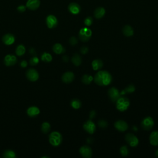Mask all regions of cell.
Instances as JSON below:
<instances>
[{
  "label": "cell",
  "instance_id": "cell-1",
  "mask_svg": "<svg viewBox=\"0 0 158 158\" xmlns=\"http://www.w3.org/2000/svg\"><path fill=\"white\" fill-rule=\"evenodd\" d=\"M93 80L99 86L109 85L112 80L111 74L106 70H99L95 74Z\"/></svg>",
  "mask_w": 158,
  "mask_h": 158
},
{
  "label": "cell",
  "instance_id": "cell-2",
  "mask_svg": "<svg viewBox=\"0 0 158 158\" xmlns=\"http://www.w3.org/2000/svg\"><path fill=\"white\" fill-rule=\"evenodd\" d=\"M130 106V101L124 96H120L116 102V108L121 112H124Z\"/></svg>",
  "mask_w": 158,
  "mask_h": 158
},
{
  "label": "cell",
  "instance_id": "cell-3",
  "mask_svg": "<svg viewBox=\"0 0 158 158\" xmlns=\"http://www.w3.org/2000/svg\"><path fill=\"white\" fill-rule=\"evenodd\" d=\"M63 141V137L61 134L58 132H53L49 135V141L50 143L54 146L57 147L61 145Z\"/></svg>",
  "mask_w": 158,
  "mask_h": 158
},
{
  "label": "cell",
  "instance_id": "cell-4",
  "mask_svg": "<svg viewBox=\"0 0 158 158\" xmlns=\"http://www.w3.org/2000/svg\"><path fill=\"white\" fill-rule=\"evenodd\" d=\"M92 35V31L90 29V28L87 27L81 28L79 34V39L83 42L89 41L91 38Z\"/></svg>",
  "mask_w": 158,
  "mask_h": 158
},
{
  "label": "cell",
  "instance_id": "cell-5",
  "mask_svg": "<svg viewBox=\"0 0 158 158\" xmlns=\"http://www.w3.org/2000/svg\"><path fill=\"white\" fill-rule=\"evenodd\" d=\"M154 125V121L151 117H146L141 122V126L145 131H150Z\"/></svg>",
  "mask_w": 158,
  "mask_h": 158
},
{
  "label": "cell",
  "instance_id": "cell-6",
  "mask_svg": "<svg viewBox=\"0 0 158 158\" xmlns=\"http://www.w3.org/2000/svg\"><path fill=\"white\" fill-rule=\"evenodd\" d=\"M83 129L87 133L93 134L96 131V125L92 119H89L84 123Z\"/></svg>",
  "mask_w": 158,
  "mask_h": 158
},
{
  "label": "cell",
  "instance_id": "cell-7",
  "mask_svg": "<svg viewBox=\"0 0 158 158\" xmlns=\"http://www.w3.org/2000/svg\"><path fill=\"white\" fill-rule=\"evenodd\" d=\"M125 140L132 147H136L139 143L138 138L134 134L128 133L125 135Z\"/></svg>",
  "mask_w": 158,
  "mask_h": 158
},
{
  "label": "cell",
  "instance_id": "cell-8",
  "mask_svg": "<svg viewBox=\"0 0 158 158\" xmlns=\"http://www.w3.org/2000/svg\"><path fill=\"white\" fill-rule=\"evenodd\" d=\"M108 96L112 102H116L117 100L121 96V93L115 87L110 88L108 92Z\"/></svg>",
  "mask_w": 158,
  "mask_h": 158
},
{
  "label": "cell",
  "instance_id": "cell-9",
  "mask_svg": "<svg viewBox=\"0 0 158 158\" xmlns=\"http://www.w3.org/2000/svg\"><path fill=\"white\" fill-rule=\"evenodd\" d=\"M26 77L28 80L31 82H36L39 79V74L35 69H30L27 71Z\"/></svg>",
  "mask_w": 158,
  "mask_h": 158
},
{
  "label": "cell",
  "instance_id": "cell-10",
  "mask_svg": "<svg viewBox=\"0 0 158 158\" xmlns=\"http://www.w3.org/2000/svg\"><path fill=\"white\" fill-rule=\"evenodd\" d=\"M79 152L84 158H90L92 157V150L88 145H84L80 147Z\"/></svg>",
  "mask_w": 158,
  "mask_h": 158
},
{
  "label": "cell",
  "instance_id": "cell-11",
  "mask_svg": "<svg viewBox=\"0 0 158 158\" xmlns=\"http://www.w3.org/2000/svg\"><path fill=\"white\" fill-rule=\"evenodd\" d=\"M46 24L49 28H55L58 24L57 18L54 15H48L46 18Z\"/></svg>",
  "mask_w": 158,
  "mask_h": 158
},
{
  "label": "cell",
  "instance_id": "cell-12",
  "mask_svg": "<svg viewBox=\"0 0 158 158\" xmlns=\"http://www.w3.org/2000/svg\"><path fill=\"white\" fill-rule=\"evenodd\" d=\"M17 57L12 54H8L5 57L4 63L6 66H12L17 63Z\"/></svg>",
  "mask_w": 158,
  "mask_h": 158
},
{
  "label": "cell",
  "instance_id": "cell-13",
  "mask_svg": "<svg viewBox=\"0 0 158 158\" xmlns=\"http://www.w3.org/2000/svg\"><path fill=\"white\" fill-rule=\"evenodd\" d=\"M114 127L119 132H125L128 128V125L124 121L119 120L114 123Z\"/></svg>",
  "mask_w": 158,
  "mask_h": 158
},
{
  "label": "cell",
  "instance_id": "cell-14",
  "mask_svg": "<svg viewBox=\"0 0 158 158\" xmlns=\"http://www.w3.org/2000/svg\"><path fill=\"white\" fill-rule=\"evenodd\" d=\"M40 6V0H28L26 3V7L31 11L37 10Z\"/></svg>",
  "mask_w": 158,
  "mask_h": 158
},
{
  "label": "cell",
  "instance_id": "cell-15",
  "mask_svg": "<svg viewBox=\"0 0 158 158\" xmlns=\"http://www.w3.org/2000/svg\"><path fill=\"white\" fill-rule=\"evenodd\" d=\"M75 79V76L73 72H66L61 77L62 81L65 83H70L73 82Z\"/></svg>",
  "mask_w": 158,
  "mask_h": 158
},
{
  "label": "cell",
  "instance_id": "cell-16",
  "mask_svg": "<svg viewBox=\"0 0 158 158\" xmlns=\"http://www.w3.org/2000/svg\"><path fill=\"white\" fill-rule=\"evenodd\" d=\"M2 41L6 45H11L15 42V37L11 34H7L3 37Z\"/></svg>",
  "mask_w": 158,
  "mask_h": 158
},
{
  "label": "cell",
  "instance_id": "cell-17",
  "mask_svg": "<svg viewBox=\"0 0 158 158\" xmlns=\"http://www.w3.org/2000/svg\"><path fill=\"white\" fill-rule=\"evenodd\" d=\"M69 11L73 14H78L81 10L80 6L79 5L76 3H72L68 6Z\"/></svg>",
  "mask_w": 158,
  "mask_h": 158
},
{
  "label": "cell",
  "instance_id": "cell-18",
  "mask_svg": "<svg viewBox=\"0 0 158 158\" xmlns=\"http://www.w3.org/2000/svg\"><path fill=\"white\" fill-rule=\"evenodd\" d=\"M40 113V111L39 108L37 106H31L30 108H28L27 111V115L31 118H34L38 116Z\"/></svg>",
  "mask_w": 158,
  "mask_h": 158
},
{
  "label": "cell",
  "instance_id": "cell-19",
  "mask_svg": "<svg viewBox=\"0 0 158 158\" xmlns=\"http://www.w3.org/2000/svg\"><path fill=\"white\" fill-rule=\"evenodd\" d=\"M105 9L103 7H99L96 8L94 12V16L96 19H102L105 15Z\"/></svg>",
  "mask_w": 158,
  "mask_h": 158
},
{
  "label": "cell",
  "instance_id": "cell-20",
  "mask_svg": "<svg viewBox=\"0 0 158 158\" xmlns=\"http://www.w3.org/2000/svg\"><path fill=\"white\" fill-rule=\"evenodd\" d=\"M150 142L153 146H158V131H154L151 134Z\"/></svg>",
  "mask_w": 158,
  "mask_h": 158
},
{
  "label": "cell",
  "instance_id": "cell-21",
  "mask_svg": "<svg viewBox=\"0 0 158 158\" xmlns=\"http://www.w3.org/2000/svg\"><path fill=\"white\" fill-rule=\"evenodd\" d=\"M122 32H123L124 35L126 37H132L134 34L133 28L128 25H125L123 29H122Z\"/></svg>",
  "mask_w": 158,
  "mask_h": 158
},
{
  "label": "cell",
  "instance_id": "cell-22",
  "mask_svg": "<svg viewBox=\"0 0 158 158\" xmlns=\"http://www.w3.org/2000/svg\"><path fill=\"white\" fill-rule=\"evenodd\" d=\"M53 50L54 53L57 54H61L65 53L66 50L63 46L60 44H56L53 47Z\"/></svg>",
  "mask_w": 158,
  "mask_h": 158
},
{
  "label": "cell",
  "instance_id": "cell-23",
  "mask_svg": "<svg viewBox=\"0 0 158 158\" xmlns=\"http://www.w3.org/2000/svg\"><path fill=\"white\" fill-rule=\"evenodd\" d=\"M92 65V67H93V70H99V69H101L103 67V63L101 60L96 59V60H95L94 61H93Z\"/></svg>",
  "mask_w": 158,
  "mask_h": 158
},
{
  "label": "cell",
  "instance_id": "cell-24",
  "mask_svg": "<svg viewBox=\"0 0 158 158\" xmlns=\"http://www.w3.org/2000/svg\"><path fill=\"white\" fill-rule=\"evenodd\" d=\"M71 61H72V62H73V63L74 64V66H80V64H82V57L78 54H75L73 56V57H72Z\"/></svg>",
  "mask_w": 158,
  "mask_h": 158
},
{
  "label": "cell",
  "instance_id": "cell-25",
  "mask_svg": "<svg viewBox=\"0 0 158 158\" xmlns=\"http://www.w3.org/2000/svg\"><path fill=\"white\" fill-rule=\"evenodd\" d=\"M93 80V77L89 74H85L82 77V82L85 85H89Z\"/></svg>",
  "mask_w": 158,
  "mask_h": 158
},
{
  "label": "cell",
  "instance_id": "cell-26",
  "mask_svg": "<svg viewBox=\"0 0 158 158\" xmlns=\"http://www.w3.org/2000/svg\"><path fill=\"white\" fill-rule=\"evenodd\" d=\"M71 106L75 109H79L82 106V102L78 99H73L70 103Z\"/></svg>",
  "mask_w": 158,
  "mask_h": 158
},
{
  "label": "cell",
  "instance_id": "cell-27",
  "mask_svg": "<svg viewBox=\"0 0 158 158\" xmlns=\"http://www.w3.org/2000/svg\"><path fill=\"white\" fill-rule=\"evenodd\" d=\"M41 60L42 61L46 62V63H50L52 61L53 57L52 56L48 53H44L41 56Z\"/></svg>",
  "mask_w": 158,
  "mask_h": 158
},
{
  "label": "cell",
  "instance_id": "cell-28",
  "mask_svg": "<svg viewBox=\"0 0 158 158\" xmlns=\"http://www.w3.org/2000/svg\"><path fill=\"white\" fill-rule=\"evenodd\" d=\"M41 131L43 133L48 134L51 129V125H50V123H48L47 122H45L43 123L41 125Z\"/></svg>",
  "mask_w": 158,
  "mask_h": 158
},
{
  "label": "cell",
  "instance_id": "cell-29",
  "mask_svg": "<svg viewBox=\"0 0 158 158\" xmlns=\"http://www.w3.org/2000/svg\"><path fill=\"white\" fill-rule=\"evenodd\" d=\"M3 157L5 158H16V153L12 150H6L3 153Z\"/></svg>",
  "mask_w": 158,
  "mask_h": 158
},
{
  "label": "cell",
  "instance_id": "cell-30",
  "mask_svg": "<svg viewBox=\"0 0 158 158\" xmlns=\"http://www.w3.org/2000/svg\"><path fill=\"white\" fill-rule=\"evenodd\" d=\"M135 91V86L132 84H131L129 85L128 86H127V87L121 92V95H124L126 93H133Z\"/></svg>",
  "mask_w": 158,
  "mask_h": 158
},
{
  "label": "cell",
  "instance_id": "cell-31",
  "mask_svg": "<svg viewBox=\"0 0 158 158\" xmlns=\"http://www.w3.org/2000/svg\"><path fill=\"white\" fill-rule=\"evenodd\" d=\"M25 53V48L23 45H19L16 50V54L19 56H23Z\"/></svg>",
  "mask_w": 158,
  "mask_h": 158
},
{
  "label": "cell",
  "instance_id": "cell-32",
  "mask_svg": "<svg viewBox=\"0 0 158 158\" xmlns=\"http://www.w3.org/2000/svg\"><path fill=\"white\" fill-rule=\"evenodd\" d=\"M120 153L122 156H127L129 154V150L127 146H122L120 148Z\"/></svg>",
  "mask_w": 158,
  "mask_h": 158
},
{
  "label": "cell",
  "instance_id": "cell-33",
  "mask_svg": "<svg viewBox=\"0 0 158 158\" xmlns=\"http://www.w3.org/2000/svg\"><path fill=\"white\" fill-rule=\"evenodd\" d=\"M98 125L100 128H102L103 129H105L108 127V123L107 121H106L105 120H100L98 121Z\"/></svg>",
  "mask_w": 158,
  "mask_h": 158
},
{
  "label": "cell",
  "instance_id": "cell-34",
  "mask_svg": "<svg viewBox=\"0 0 158 158\" xmlns=\"http://www.w3.org/2000/svg\"><path fill=\"white\" fill-rule=\"evenodd\" d=\"M29 63L31 66H36L39 63V58L37 56H34L30 60Z\"/></svg>",
  "mask_w": 158,
  "mask_h": 158
},
{
  "label": "cell",
  "instance_id": "cell-35",
  "mask_svg": "<svg viewBox=\"0 0 158 158\" xmlns=\"http://www.w3.org/2000/svg\"><path fill=\"white\" fill-rule=\"evenodd\" d=\"M69 44L72 45V46H75L78 44V40L76 37H72L70 39H69Z\"/></svg>",
  "mask_w": 158,
  "mask_h": 158
},
{
  "label": "cell",
  "instance_id": "cell-36",
  "mask_svg": "<svg viewBox=\"0 0 158 158\" xmlns=\"http://www.w3.org/2000/svg\"><path fill=\"white\" fill-rule=\"evenodd\" d=\"M93 23V19L92 17H87V18H85L84 21V24L86 26L89 27Z\"/></svg>",
  "mask_w": 158,
  "mask_h": 158
},
{
  "label": "cell",
  "instance_id": "cell-37",
  "mask_svg": "<svg viewBox=\"0 0 158 158\" xmlns=\"http://www.w3.org/2000/svg\"><path fill=\"white\" fill-rule=\"evenodd\" d=\"M80 53H81L82 54H87V53L89 52V48H88L87 47L83 46V47H82L80 48Z\"/></svg>",
  "mask_w": 158,
  "mask_h": 158
},
{
  "label": "cell",
  "instance_id": "cell-38",
  "mask_svg": "<svg viewBox=\"0 0 158 158\" xmlns=\"http://www.w3.org/2000/svg\"><path fill=\"white\" fill-rule=\"evenodd\" d=\"M26 9H27V7H26V6H24V5H20L17 8L18 11L19 12H21V13L24 12L26 11Z\"/></svg>",
  "mask_w": 158,
  "mask_h": 158
},
{
  "label": "cell",
  "instance_id": "cell-39",
  "mask_svg": "<svg viewBox=\"0 0 158 158\" xmlns=\"http://www.w3.org/2000/svg\"><path fill=\"white\" fill-rule=\"evenodd\" d=\"M96 116V112L95 111H92L90 112V119H94Z\"/></svg>",
  "mask_w": 158,
  "mask_h": 158
},
{
  "label": "cell",
  "instance_id": "cell-40",
  "mask_svg": "<svg viewBox=\"0 0 158 158\" xmlns=\"http://www.w3.org/2000/svg\"><path fill=\"white\" fill-rule=\"evenodd\" d=\"M28 64H27V62L26 61H22L21 63V66L22 67V68H25L27 66Z\"/></svg>",
  "mask_w": 158,
  "mask_h": 158
},
{
  "label": "cell",
  "instance_id": "cell-41",
  "mask_svg": "<svg viewBox=\"0 0 158 158\" xmlns=\"http://www.w3.org/2000/svg\"><path fill=\"white\" fill-rule=\"evenodd\" d=\"M62 60H63V61L64 62L67 63V62L69 61V57H68L67 56L64 55V56H63V57H62Z\"/></svg>",
  "mask_w": 158,
  "mask_h": 158
},
{
  "label": "cell",
  "instance_id": "cell-42",
  "mask_svg": "<svg viewBox=\"0 0 158 158\" xmlns=\"http://www.w3.org/2000/svg\"><path fill=\"white\" fill-rule=\"evenodd\" d=\"M29 53H30V54H32V55H35V54H36V52H35V49L33 48H31L29 49Z\"/></svg>",
  "mask_w": 158,
  "mask_h": 158
},
{
  "label": "cell",
  "instance_id": "cell-43",
  "mask_svg": "<svg viewBox=\"0 0 158 158\" xmlns=\"http://www.w3.org/2000/svg\"><path fill=\"white\" fill-rule=\"evenodd\" d=\"M87 142L89 143V144H92V143H93V139H92V138H89L87 140Z\"/></svg>",
  "mask_w": 158,
  "mask_h": 158
},
{
  "label": "cell",
  "instance_id": "cell-44",
  "mask_svg": "<svg viewBox=\"0 0 158 158\" xmlns=\"http://www.w3.org/2000/svg\"><path fill=\"white\" fill-rule=\"evenodd\" d=\"M155 155H156V157H158V149L156 150V153H155Z\"/></svg>",
  "mask_w": 158,
  "mask_h": 158
}]
</instances>
